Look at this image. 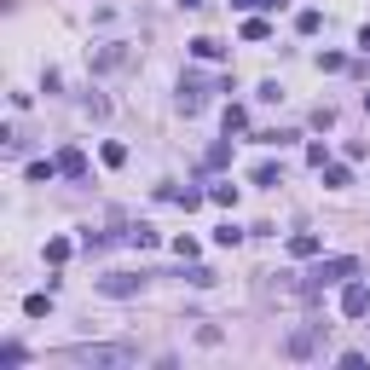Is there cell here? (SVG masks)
I'll return each instance as SVG.
<instances>
[{"label":"cell","instance_id":"cell-1","mask_svg":"<svg viewBox=\"0 0 370 370\" xmlns=\"http://www.w3.org/2000/svg\"><path fill=\"white\" fill-rule=\"evenodd\" d=\"M353 272H359L353 255H330V260H318V266L301 278V295H324L330 284H342V278H353Z\"/></svg>","mask_w":370,"mask_h":370},{"label":"cell","instance_id":"cell-2","mask_svg":"<svg viewBox=\"0 0 370 370\" xmlns=\"http://www.w3.org/2000/svg\"><path fill=\"white\" fill-rule=\"evenodd\" d=\"M139 353L133 347H99V342H92V347H70V364H92V370H116V364H133Z\"/></svg>","mask_w":370,"mask_h":370},{"label":"cell","instance_id":"cell-3","mask_svg":"<svg viewBox=\"0 0 370 370\" xmlns=\"http://www.w3.org/2000/svg\"><path fill=\"white\" fill-rule=\"evenodd\" d=\"M139 284H145V278H133V272H110V278H99V290L116 295V301H122V295H139Z\"/></svg>","mask_w":370,"mask_h":370},{"label":"cell","instance_id":"cell-4","mask_svg":"<svg viewBox=\"0 0 370 370\" xmlns=\"http://www.w3.org/2000/svg\"><path fill=\"white\" fill-rule=\"evenodd\" d=\"M342 312H347V318H364V312H370V284H347V290H342Z\"/></svg>","mask_w":370,"mask_h":370},{"label":"cell","instance_id":"cell-5","mask_svg":"<svg viewBox=\"0 0 370 370\" xmlns=\"http://www.w3.org/2000/svg\"><path fill=\"white\" fill-rule=\"evenodd\" d=\"M203 92H208V87H203L197 75H185V81H179V110H185V116H197V110H203Z\"/></svg>","mask_w":370,"mask_h":370},{"label":"cell","instance_id":"cell-6","mask_svg":"<svg viewBox=\"0 0 370 370\" xmlns=\"http://www.w3.org/2000/svg\"><path fill=\"white\" fill-rule=\"evenodd\" d=\"M58 174H70V179H81V174H87V157H81L75 145H64V151H58Z\"/></svg>","mask_w":370,"mask_h":370},{"label":"cell","instance_id":"cell-7","mask_svg":"<svg viewBox=\"0 0 370 370\" xmlns=\"http://www.w3.org/2000/svg\"><path fill=\"white\" fill-rule=\"evenodd\" d=\"M318 249H324V243L312 238V231H295V238H290V255H295V260H312Z\"/></svg>","mask_w":370,"mask_h":370},{"label":"cell","instance_id":"cell-8","mask_svg":"<svg viewBox=\"0 0 370 370\" xmlns=\"http://www.w3.org/2000/svg\"><path fill=\"white\" fill-rule=\"evenodd\" d=\"M191 53L214 64V58H226V46H220V41H208V35H197V41H191Z\"/></svg>","mask_w":370,"mask_h":370},{"label":"cell","instance_id":"cell-9","mask_svg":"<svg viewBox=\"0 0 370 370\" xmlns=\"http://www.w3.org/2000/svg\"><path fill=\"white\" fill-rule=\"evenodd\" d=\"M214 243H220V249H238V243H243V231H238V226H231V220H226V226L214 231Z\"/></svg>","mask_w":370,"mask_h":370},{"label":"cell","instance_id":"cell-10","mask_svg":"<svg viewBox=\"0 0 370 370\" xmlns=\"http://www.w3.org/2000/svg\"><path fill=\"white\" fill-rule=\"evenodd\" d=\"M127 243H133V249H157V231H151V226H133Z\"/></svg>","mask_w":370,"mask_h":370},{"label":"cell","instance_id":"cell-11","mask_svg":"<svg viewBox=\"0 0 370 370\" xmlns=\"http://www.w3.org/2000/svg\"><path fill=\"white\" fill-rule=\"evenodd\" d=\"M46 260L64 266V260H70V238H53V243H46Z\"/></svg>","mask_w":370,"mask_h":370},{"label":"cell","instance_id":"cell-12","mask_svg":"<svg viewBox=\"0 0 370 370\" xmlns=\"http://www.w3.org/2000/svg\"><path fill=\"white\" fill-rule=\"evenodd\" d=\"M23 312H29V318H46V312H53V295H29Z\"/></svg>","mask_w":370,"mask_h":370},{"label":"cell","instance_id":"cell-13","mask_svg":"<svg viewBox=\"0 0 370 370\" xmlns=\"http://www.w3.org/2000/svg\"><path fill=\"white\" fill-rule=\"evenodd\" d=\"M266 35H272L266 18H249V23H243V41H266Z\"/></svg>","mask_w":370,"mask_h":370},{"label":"cell","instance_id":"cell-14","mask_svg":"<svg viewBox=\"0 0 370 370\" xmlns=\"http://www.w3.org/2000/svg\"><path fill=\"white\" fill-rule=\"evenodd\" d=\"M238 127H249V116H243V105H226V133H238Z\"/></svg>","mask_w":370,"mask_h":370},{"label":"cell","instance_id":"cell-15","mask_svg":"<svg viewBox=\"0 0 370 370\" xmlns=\"http://www.w3.org/2000/svg\"><path fill=\"white\" fill-rule=\"evenodd\" d=\"M347 179H353V174H347V168H336V162H330V168H324V185H330V191H342V185H347Z\"/></svg>","mask_w":370,"mask_h":370},{"label":"cell","instance_id":"cell-16","mask_svg":"<svg viewBox=\"0 0 370 370\" xmlns=\"http://www.w3.org/2000/svg\"><path fill=\"white\" fill-rule=\"evenodd\" d=\"M53 174H58V157H53V162H29V179H35V185L53 179Z\"/></svg>","mask_w":370,"mask_h":370},{"label":"cell","instance_id":"cell-17","mask_svg":"<svg viewBox=\"0 0 370 370\" xmlns=\"http://www.w3.org/2000/svg\"><path fill=\"white\" fill-rule=\"evenodd\" d=\"M318 23H324V18H318V12H312V6H307V12H301V18H295V29H301V35H318Z\"/></svg>","mask_w":370,"mask_h":370},{"label":"cell","instance_id":"cell-18","mask_svg":"<svg viewBox=\"0 0 370 370\" xmlns=\"http://www.w3.org/2000/svg\"><path fill=\"white\" fill-rule=\"evenodd\" d=\"M312 347H318V342H312V336H307V330H301V336H290V353H295V359H307V353H312Z\"/></svg>","mask_w":370,"mask_h":370},{"label":"cell","instance_id":"cell-19","mask_svg":"<svg viewBox=\"0 0 370 370\" xmlns=\"http://www.w3.org/2000/svg\"><path fill=\"white\" fill-rule=\"evenodd\" d=\"M220 208H231V203H238V185H214V191H208Z\"/></svg>","mask_w":370,"mask_h":370},{"label":"cell","instance_id":"cell-20","mask_svg":"<svg viewBox=\"0 0 370 370\" xmlns=\"http://www.w3.org/2000/svg\"><path fill=\"white\" fill-rule=\"evenodd\" d=\"M105 162H110V168H122V162H127V145H116V139H110V145H105Z\"/></svg>","mask_w":370,"mask_h":370},{"label":"cell","instance_id":"cell-21","mask_svg":"<svg viewBox=\"0 0 370 370\" xmlns=\"http://www.w3.org/2000/svg\"><path fill=\"white\" fill-rule=\"evenodd\" d=\"M255 185H278V162H260L255 168Z\"/></svg>","mask_w":370,"mask_h":370},{"label":"cell","instance_id":"cell-22","mask_svg":"<svg viewBox=\"0 0 370 370\" xmlns=\"http://www.w3.org/2000/svg\"><path fill=\"white\" fill-rule=\"evenodd\" d=\"M359 46H364V53H370V23H364V29H359Z\"/></svg>","mask_w":370,"mask_h":370},{"label":"cell","instance_id":"cell-23","mask_svg":"<svg viewBox=\"0 0 370 370\" xmlns=\"http://www.w3.org/2000/svg\"><path fill=\"white\" fill-rule=\"evenodd\" d=\"M231 6H243V12H249V6H266V0H231Z\"/></svg>","mask_w":370,"mask_h":370},{"label":"cell","instance_id":"cell-24","mask_svg":"<svg viewBox=\"0 0 370 370\" xmlns=\"http://www.w3.org/2000/svg\"><path fill=\"white\" fill-rule=\"evenodd\" d=\"M179 6H185V12H197V6H203V0H179Z\"/></svg>","mask_w":370,"mask_h":370},{"label":"cell","instance_id":"cell-25","mask_svg":"<svg viewBox=\"0 0 370 370\" xmlns=\"http://www.w3.org/2000/svg\"><path fill=\"white\" fill-rule=\"evenodd\" d=\"M364 110H370V92H364Z\"/></svg>","mask_w":370,"mask_h":370}]
</instances>
